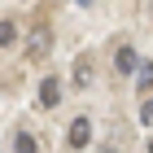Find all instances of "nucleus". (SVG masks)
Listing matches in <instances>:
<instances>
[{
	"label": "nucleus",
	"instance_id": "f257e3e1",
	"mask_svg": "<svg viewBox=\"0 0 153 153\" xmlns=\"http://www.w3.org/2000/svg\"><path fill=\"white\" fill-rule=\"evenodd\" d=\"M96 83V61H92V53H79L74 57V70H70V88L74 92H88Z\"/></svg>",
	"mask_w": 153,
	"mask_h": 153
},
{
	"label": "nucleus",
	"instance_id": "7ed1b4c3",
	"mask_svg": "<svg viewBox=\"0 0 153 153\" xmlns=\"http://www.w3.org/2000/svg\"><path fill=\"white\" fill-rule=\"evenodd\" d=\"M114 70L118 74H136V70H140V53H136L131 44H118L114 48Z\"/></svg>",
	"mask_w": 153,
	"mask_h": 153
},
{
	"label": "nucleus",
	"instance_id": "9d476101",
	"mask_svg": "<svg viewBox=\"0 0 153 153\" xmlns=\"http://www.w3.org/2000/svg\"><path fill=\"white\" fill-rule=\"evenodd\" d=\"M74 4H79V9H88V4H96V0H74Z\"/></svg>",
	"mask_w": 153,
	"mask_h": 153
},
{
	"label": "nucleus",
	"instance_id": "20e7f679",
	"mask_svg": "<svg viewBox=\"0 0 153 153\" xmlns=\"http://www.w3.org/2000/svg\"><path fill=\"white\" fill-rule=\"evenodd\" d=\"M48 48H53V31L48 26H35L26 35V57H48Z\"/></svg>",
	"mask_w": 153,
	"mask_h": 153
},
{
	"label": "nucleus",
	"instance_id": "6e6552de",
	"mask_svg": "<svg viewBox=\"0 0 153 153\" xmlns=\"http://www.w3.org/2000/svg\"><path fill=\"white\" fill-rule=\"evenodd\" d=\"M13 39H18V26H13V22H0V48H9Z\"/></svg>",
	"mask_w": 153,
	"mask_h": 153
},
{
	"label": "nucleus",
	"instance_id": "f8f14e48",
	"mask_svg": "<svg viewBox=\"0 0 153 153\" xmlns=\"http://www.w3.org/2000/svg\"><path fill=\"white\" fill-rule=\"evenodd\" d=\"M149 153H153V140H149Z\"/></svg>",
	"mask_w": 153,
	"mask_h": 153
},
{
	"label": "nucleus",
	"instance_id": "f03ea898",
	"mask_svg": "<svg viewBox=\"0 0 153 153\" xmlns=\"http://www.w3.org/2000/svg\"><path fill=\"white\" fill-rule=\"evenodd\" d=\"M66 144L70 149H88L92 144V118H74L70 131H66Z\"/></svg>",
	"mask_w": 153,
	"mask_h": 153
},
{
	"label": "nucleus",
	"instance_id": "39448f33",
	"mask_svg": "<svg viewBox=\"0 0 153 153\" xmlns=\"http://www.w3.org/2000/svg\"><path fill=\"white\" fill-rule=\"evenodd\" d=\"M39 105H44V109H57L61 105V79H57V74H48V79L39 83Z\"/></svg>",
	"mask_w": 153,
	"mask_h": 153
},
{
	"label": "nucleus",
	"instance_id": "0eeeda50",
	"mask_svg": "<svg viewBox=\"0 0 153 153\" xmlns=\"http://www.w3.org/2000/svg\"><path fill=\"white\" fill-rule=\"evenodd\" d=\"M136 88H144V92L153 88V61H140V70H136Z\"/></svg>",
	"mask_w": 153,
	"mask_h": 153
},
{
	"label": "nucleus",
	"instance_id": "423d86ee",
	"mask_svg": "<svg viewBox=\"0 0 153 153\" xmlns=\"http://www.w3.org/2000/svg\"><path fill=\"white\" fill-rule=\"evenodd\" d=\"M13 153H39L35 136H31V131H18V136H13Z\"/></svg>",
	"mask_w": 153,
	"mask_h": 153
},
{
	"label": "nucleus",
	"instance_id": "1a4fd4ad",
	"mask_svg": "<svg viewBox=\"0 0 153 153\" xmlns=\"http://www.w3.org/2000/svg\"><path fill=\"white\" fill-rule=\"evenodd\" d=\"M140 123H153V101H144V105H140Z\"/></svg>",
	"mask_w": 153,
	"mask_h": 153
},
{
	"label": "nucleus",
	"instance_id": "9b49d317",
	"mask_svg": "<svg viewBox=\"0 0 153 153\" xmlns=\"http://www.w3.org/2000/svg\"><path fill=\"white\" fill-rule=\"evenodd\" d=\"M101 153H114V149H101Z\"/></svg>",
	"mask_w": 153,
	"mask_h": 153
}]
</instances>
